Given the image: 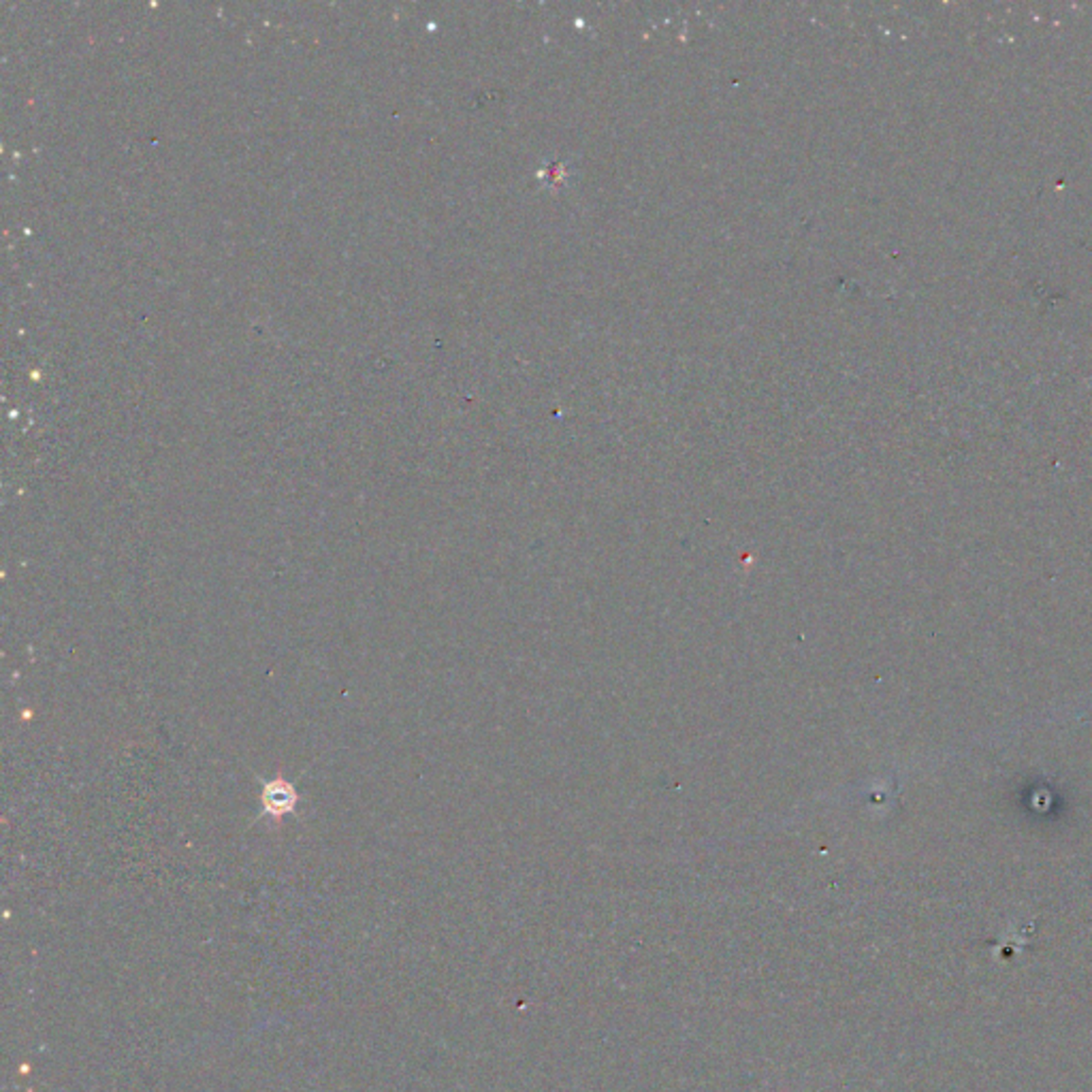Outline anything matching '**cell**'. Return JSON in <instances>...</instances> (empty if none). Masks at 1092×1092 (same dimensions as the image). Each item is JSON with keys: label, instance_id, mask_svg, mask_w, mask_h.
I'll use <instances>...</instances> for the list:
<instances>
[{"label": "cell", "instance_id": "obj_1", "mask_svg": "<svg viewBox=\"0 0 1092 1092\" xmlns=\"http://www.w3.org/2000/svg\"><path fill=\"white\" fill-rule=\"evenodd\" d=\"M263 815L280 822L284 815L293 813L297 802H299V793H297L295 785L286 781L284 776H273V779L263 783Z\"/></svg>", "mask_w": 1092, "mask_h": 1092}]
</instances>
